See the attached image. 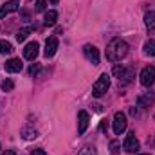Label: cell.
Listing matches in <instances>:
<instances>
[{"mask_svg":"<svg viewBox=\"0 0 155 155\" xmlns=\"http://www.w3.org/2000/svg\"><path fill=\"white\" fill-rule=\"evenodd\" d=\"M56 49H58V38L56 36H49L45 41V51H43V56L45 58H52L56 54Z\"/></svg>","mask_w":155,"mask_h":155,"instance_id":"obj_8","label":"cell"},{"mask_svg":"<svg viewBox=\"0 0 155 155\" xmlns=\"http://www.w3.org/2000/svg\"><path fill=\"white\" fill-rule=\"evenodd\" d=\"M58 2H60V0H51V4H58Z\"/></svg>","mask_w":155,"mask_h":155,"instance_id":"obj_27","label":"cell"},{"mask_svg":"<svg viewBox=\"0 0 155 155\" xmlns=\"http://www.w3.org/2000/svg\"><path fill=\"white\" fill-rule=\"evenodd\" d=\"M81 155H97V152H96V148H90V146H87V148L81 152Z\"/></svg>","mask_w":155,"mask_h":155,"instance_id":"obj_23","label":"cell"},{"mask_svg":"<svg viewBox=\"0 0 155 155\" xmlns=\"http://www.w3.org/2000/svg\"><path fill=\"white\" fill-rule=\"evenodd\" d=\"M141 85L143 87H152L155 83V67L153 65H148L141 71Z\"/></svg>","mask_w":155,"mask_h":155,"instance_id":"obj_3","label":"cell"},{"mask_svg":"<svg viewBox=\"0 0 155 155\" xmlns=\"http://www.w3.org/2000/svg\"><path fill=\"white\" fill-rule=\"evenodd\" d=\"M38 72H40V65H33V67L29 69V74H31V76H36Z\"/></svg>","mask_w":155,"mask_h":155,"instance_id":"obj_24","label":"cell"},{"mask_svg":"<svg viewBox=\"0 0 155 155\" xmlns=\"http://www.w3.org/2000/svg\"><path fill=\"white\" fill-rule=\"evenodd\" d=\"M22 67H24V63H22L18 58H11V60L5 61V71H7V72H20Z\"/></svg>","mask_w":155,"mask_h":155,"instance_id":"obj_11","label":"cell"},{"mask_svg":"<svg viewBox=\"0 0 155 155\" xmlns=\"http://www.w3.org/2000/svg\"><path fill=\"white\" fill-rule=\"evenodd\" d=\"M112 72H114V76L119 78V81H121V79H123V76H124V72H126V67H123V65H116Z\"/></svg>","mask_w":155,"mask_h":155,"instance_id":"obj_18","label":"cell"},{"mask_svg":"<svg viewBox=\"0 0 155 155\" xmlns=\"http://www.w3.org/2000/svg\"><path fill=\"white\" fill-rule=\"evenodd\" d=\"M83 52H85V58H87L92 65H99V51H97L94 45H85Z\"/></svg>","mask_w":155,"mask_h":155,"instance_id":"obj_7","label":"cell"},{"mask_svg":"<svg viewBox=\"0 0 155 155\" xmlns=\"http://www.w3.org/2000/svg\"><path fill=\"white\" fill-rule=\"evenodd\" d=\"M45 5H47V2H45V0H36V11H38V13L45 11Z\"/></svg>","mask_w":155,"mask_h":155,"instance_id":"obj_21","label":"cell"},{"mask_svg":"<svg viewBox=\"0 0 155 155\" xmlns=\"http://www.w3.org/2000/svg\"><path fill=\"white\" fill-rule=\"evenodd\" d=\"M88 121H90V116H88V112L81 110V112L78 114V134H79V135L87 132V128H88Z\"/></svg>","mask_w":155,"mask_h":155,"instance_id":"obj_10","label":"cell"},{"mask_svg":"<svg viewBox=\"0 0 155 155\" xmlns=\"http://www.w3.org/2000/svg\"><path fill=\"white\" fill-rule=\"evenodd\" d=\"M141 155H150V153H141Z\"/></svg>","mask_w":155,"mask_h":155,"instance_id":"obj_28","label":"cell"},{"mask_svg":"<svg viewBox=\"0 0 155 155\" xmlns=\"http://www.w3.org/2000/svg\"><path fill=\"white\" fill-rule=\"evenodd\" d=\"M108 88H110V76L105 72V74H101V76L97 78V81L94 83V87H92V96H94V97H103Z\"/></svg>","mask_w":155,"mask_h":155,"instance_id":"obj_2","label":"cell"},{"mask_svg":"<svg viewBox=\"0 0 155 155\" xmlns=\"http://www.w3.org/2000/svg\"><path fill=\"white\" fill-rule=\"evenodd\" d=\"M31 31H33L31 27H24V29H20V31L16 33V41H18V43L25 41V40H27V36L31 35Z\"/></svg>","mask_w":155,"mask_h":155,"instance_id":"obj_14","label":"cell"},{"mask_svg":"<svg viewBox=\"0 0 155 155\" xmlns=\"http://www.w3.org/2000/svg\"><path fill=\"white\" fill-rule=\"evenodd\" d=\"M128 54V43L121 38H114L107 45V60L108 61H121Z\"/></svg>","mask_w":155,"mask_h":155,"instance_id":"obj_1","label":"cell"},{"mask_svg":"<svg viewBox=\"0 0 155 155\" xmlns=\"http://www.w3.org/2000/svg\"><path fill=\"white\" fill-rule=\"evenodd\" d=\"M13 52V45L7 40H0V54H11Z\"/></svg>","mask_w":155,"mask_h":155,"instance_id":"obj_15","label":"cell"},{"mask_svg":"<svg viewBox=\"0 0 155 155\" xmlns=\"http://www.w3.org/2000/svg\"><path fill=\"white\" fill-rule=\"evenodd\" d=\"M2 155H16V152H15V150H5Z\"/></svg>","mask_w":155,"mask_h":155,"instance_id":"obj_26","label":"cell"},{"mask_svg":"<svg viewBox=\"0 0 155 155\" xmlns=\"http://www.w3.org/2000/svg\"><path fill=\"white\" fill-rule=\"evenodd\" d=\"M22 135H24L25 139H35L38 134H36V130H31V128H24V130H22Z\"/></svg>","mask_w":155,"mask_h":155,"instance_id":"obj_19","label":"cell"},{"mask_svg":"<svg viewBox=\"0 0 155 155\" xmlns=\"http://www.w3.org/2000/svg\"><path fill=\"white\" fill-rule=\"evenodd\" d=\"M139 141H137V137H135V132H130L128 135H126V139H124V143H123V148L128 152V153H135L137 150H139Z\"/></svg>","mask_w":155,"mask_h":155,"instance_id":"obj_4","label":"cell"},{"mask_svg":"<svg viewBox=\"0 0 155 155\" xmlns=\"http://www.w3.org/2000/svg\"><path fill=\"white\" fill-rule=\"evenodd\" d=\"M110 152H112V155L119 153V143H117V141H112V143H110Z\"/></svg>","mask_w":155,"mask_h":155,"instance_id":"obj_22","label":"cell"},{"mask_svg":"<svg viewBox=\"0 0 155 155\" xmlns=\"http://www.w3.org/2000/svg\"><path fill=\"white\" fill-rule=\"evenodd\" d=\"M31 155H47V153H45L43 150H40V148H38V150H33V153H31Z\"/></svg>","mask_w":155,"mask_h":155,"instance_id":"obj_25","label":"cell"},{"mask_svg":"<svg viewBox=\"0 0 155 155\" xmlns=\"http://www.w3.org/2000/svg\"><path fill=\"white\" fill-rule=\"evenodd\" d=\"M144 54L146 56H155V40H148L144 43Z\"/></svg>","mask_w":155,"mask_h":155,"instance_id":"obj_16","label":"cell"},{"mask_svg":"<svg viewBox=\"0 0 155 155\" xmlns=\"http://www.w3.org/2000/svg\"><path fill=\"white\" fill-rule=\"evenodd\" d=\"M18 7H20V0H9V2H5V4L0 7V18L7 16L9 13L18 11Z\"/></svg>","mask_w":155,"mask_h":155,"instance_id":"obj_9","label":"cell"},{"mask_svg":"<svg viewBox=\"0 0 155 155\" xmlns=\"http://www.w3.org/2000/svg\"><path fill=\"white\" fill-rule=\"evenodd\" d=\"M124 130H126V116L123 112H116V116H114V134L121 135Z\"/></svg>","mask_w":155,"mask_h":155,"instance_id":"obj_5","label":"cell"},{"mask_svg":"<svg viewBox=\"0 0 155 155\" xmlns=\"http://www.w3.org/2000/svg\"><path fill=\"white\" fill-rule=\"evenodd\" d=\"M38 49H40L38 41H31V43H27L25 49H24V58L29 60V61H35L36 56H38V52H40Z\"/></svg>","mask_w":155,"mask_h":155,"instance_id":"obj_6","label":"cell"},{"mask_svg":"<svg viewBox=\"0 0 155 155\" xmlns=\"http://www.w3.org/2000/svg\"><path fill=\"white\" fill-rule=\"evenodd\" d=\"M144 24H146L148 27H153L155 25V11H148V13L144 15Z\"/></svg>","mask_w":155,"mask_h":155,"instance_id":"obj_17","label":"cell"},{"mask_svg":"<svg viewBox=\"0 0 155 155\" xmlns=\"http://www.w3.org/2000/svg\"><path fill=\"white\" fill-rule=\"evenodd\" d=\"M155 101V92H148V94H143V96H139V99H137V105L139 107H143V108H146V107H150L152 103Z\"/></svg>","mask_w":155,"mask_h":155,"instance_id":"obj_12","label":"cell"},{"mask_svg":"<svg viewBox=\"0 0 155 155\" xmlns=\"http://www.w3.org/2000/svg\"><path fill=\"white\" fill-rule=\"evenodd\" d=\"M56 20H58V13H56V11H47L43 24H45L47 27H52V25H56Z\"/></svg>","mask_w":155,"mask_h":155,"instance_id":"obj_13","label":"cell"},{"mask_svg":"<svg viewBox=\"0 0 155 155\" xmlns=\"http://www.w3.org/2000/svg\"><path fill=\"white\" fill-rule=\"evenodd\" d=\"M13 87H15V83H13L11 79H4V81H2V90L11 92V90H13Z\"/></svg>","mask_w":155,"mask_h":155,"instance_id":"obj_20","label":"cell"}]
</instances>
